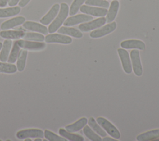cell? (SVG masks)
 <instances>
[{
  "label": "cell",
  "instance_id": "1",
  "mask_svg": "<svg viewBox=\"0 0 159 141\" xmlns=\"http://www.w3.org/2000/svg\"><path fill=\"white\" fill-rule=\"evenodd\" d=\"M69 14V7L67 4L62 2L60 4V12L53 22L50 24L48 28V31L49 33L52 34L56 32L60 26L63 24L67 16Z\"/></svg>",
  "mask_w": 159,
  "mask_h": 141
},
{
  "label": "cell",
  "instance_id": "2",
  "mask_svg": "<svg viewBox=\"0 0 159 141\" xmlns=\"http://www.w3.org/2000/svg\"><path fill=\"white\" fill-rule=\"evenodd\" d=\"M97 123L112 138L119 139L120 138V133L119 130L108 120L103 117H98L96 119Z\"/></svg>",
  "mask_w": 159,
  "mask_h": 141
},
{
  "label": "cell",
  "instance_id": "3",
  "mask_svg": "<svg viewBox=\"0 0 159 141\" xmlns=\"http://www.w3.org/2000/svg\"><path fill=\"white\" fill-rule=\"evenodd\" d=\"M132 70L135 75L140 76L143 73V68L140 58V52L137 49L132 50L130 53Z\"/></svg>",
  "mask_w": 159,
  "mask_h": 141
},
{
  "label": "cell",
  "instance_id": "4",
  "mask_svg": "<svg viewBox=\"0 0 159 141\" xmlns=\"http://www.w3.org/2000/svg\"><path fill=\"white\" fill-rule=\"evenodd\" d=\"M117 27V24L116 22H112L108 23L107 25L103 27L91 31L89 34L90 37L93 39H98L104 37L110 33L114 32Z\"/></svg>",
  "mask_w": 159,
  "mask_h": 141
},
{
  "label": "cell",
  "instance_id": "5",
  "mask_svg": "<svg viewBox=\"0 0 159 141\" xmlns=\"http://www.w3.org/2000/svg\"><path fill=\"white\" fill-rule=\"evenodd\" d=\"M117 53L124 72L127 74L131 73L132 71V67L130 57L128 52L123 48H120L117 49Z\"/></svg>",
  "mask_w": 159,
  "mask_h": 141
},
{
  "label": "cell",
  "instance_id": "6",
  "mask_svg": "<svg viewBox=\"0 0 159 141\" xmlns=\"http://www.w3.org/2000/svg\"><path fill=\"white\" fill-rule=\"evenodd\" d=\"M106 19L104 17H101L90 22L81 24L78 26V29L82 32H88L102 26L106 24Z\"/></svg>",
  "mask_w": 159,
  "mask_h": 141
},
{
  "label": "cell",
  "instance_id": "7",
  "mask_svg": "<svg viewBox=\"0 0 159 141\" xmlns=\"http://www.w3.org/2000/svg\"><path fill=\"white\" fill-rule=\"evenodd\" d=\"M18 45L25 50H32V51H38L41 50L45 48L46 45L43 42H35L32 40H17Z\"/></svg>",
  "mask_w": 159,
  "mask_h": 141
},
{
  "label": "cell",
  "instance_id": "8",
  "mask_svg": "<svg viewBox=\"0 0 159 141\" xmlns=\"http://www.w3.org/2000/svg\"><path fill=\"white\" fill-rule=\"evenodd\" d=\"M44 132L38 129H29L18 131L16 133V137L19 139H24L26 138H43Z\"/></svg>",
  "mask_w": 159,
  "mask_h": 141
},
{
  "label": "cell",
  "instance_id": "9",
  "mask_svg": "<svg viewBox=\"0 0 159 141\" xmlns=\"http://www.w3.org/2000/svg\"><path fill=\"white\" fill-rule=\"evenodd\" d=\"M80 10L82 13L95 17H104L107 12L106 8L93 7L88 5H82L80 7Z\"/></svg>",
  "mask_w": 159,
  "mask_h": 141
},
{
  "label": "cell",
  "instance_id": "10",
  "mask_svg": "<svg viewBox=\"0 0 159 141\" xmlns=\"http://www.w3.org/2000/svg\"><path fill=\"white\" fill-rule=\"evenodd\" d=\"M47 43H58L61 44H70L72 42V39L67 35L58 34H50L45 37Z\"/></svg>",
  "mask_w": 159,
  "mask_h": 141
},
{
  "label": "cell",
  "instance_id": "11",
  "mask_svg": "<svg viewBox=\"0 0 159 141\" xmlns=\"http://www.w3.org/2000/svg\"><path fill=\"white\" fill-rule=\"evenodd\" d=\"M93 16L88 14H78L75 16H71V17L67 18L63 24L65 26H72L76 25L78 24L88 22L91 20H93Z\"/></svg>",
  "mask_w": 159,
  "mask_h": 141
},
{
  "label": "cell",
  "instance_id": "12",
  "mask_svg": "<svg viewBox=\"0 0 159 141\" xmlns=\"http://www.w3.org/2000/svg\"><path fill=\"white\" fill-rule=\"evenodd\" d=\"M120 45L124 49H137L140 50H144L145 49V43L137 39H129L124 40L120 42Z\"/></svg>",
  "mask_w": 159,
  "mask_h": 141
},
{
  "label": "cell",
  "instance_id": "13",
  "mask_svg": "<svg viewBox=\"0 0 159 141\" xmlns=\"http://www.w3.org/2000/svg\"><path fill=\"white\" fill-rule=\"evenodd\" d=\"M60 11V5L58 4H55L49 11L40 20L41 24L43 25H48L51 23L57 16Z\"/></svg>",
  "mask_w": 159,
  "mask_h": 141
},
{
  "label": "cell",
  "instance_id": "14",
  "mask_svg": "<svg viewBox=\"0 0 159 141\" xmlns=\"http://www.w3.org/2000/svg\"><path fill=\"white\" fill-rule=\"evenodd\" d=\"M23 27L34 32H38L43 34H48V29L43 25L39 23L32 22V21H26L23 23Z\"/></svg>",
  "mask_w": 159,
  "mask_h": 141
},
{
  "label": "cell",
  "instance_id": "15",
  "mask_svg": "<svg viewBox=\"0 0 159 141\" xmlns=\"http://www.w3.org/2000/svg\"><path fill=\"white\" fill-rule=\"evenodd\" d=\"M25 21V18L23 16H17L16 17H13L2 22L1 25V29L2 30L9 29L22 24Z\"/></svg>",
  "mask_w": 159,
  "mask_h": 141
},
{
  "label": "cell",
  "instance_id": "16",
  "mask_svg": "<svg viewBox=\"0 0 159 141\" xmlns=\"http://www.w3.org/2000/svg\"><path fill=\"white\" fill-rule=\"evenodd\" d=\"M119 8V2L117 0H114L111 2V5L109 6V9L107 12L106 16V22L107 23H110L114 21L116 19V16L118 12V10Z\"/></svg>",
  "mask_w": 159,
  "mask_h": 141
},
{
  "label": "cell",
  "instance_id": "17",
  "mask_svg": "<svg viewBox=\"0 0 159 141\" xmlns=\"http://www.w3.org/2000/svg\"><path fill=\"white\" fill-rule=\"evenodd\" d=\"M57 30H58V33L59 34L68 35L76 39H80L83 36V34L80 30H78L77 29L74 27L63 26L60 27Z\"/></svg>",
  "mask_w": 159,
  "mask_h": 141
},
{
  "label": "cell",
  "instance_id": "18",
  "mask_svg": "<svg viewBox=\"0 0 159 141\" xmlns=\"http://www.w3.org/2000/svg\"><path fill=\"white\" fill-rule=\"evenodd\" d=\"M159 137V129L145 132L138 135L136 140L138 141H149L155 140Z\"/></svg>",
  "mask_w": 159,
  "mask_h": 141
},
{
  "label": "cell",
  "instance_id": "19",
  "mask_svg": "<svg viewBox=\"0 0 159 141\" xmlns=\"http://www.w3.org/2000/svg\"><path fill=\"white\" fill-rule=\"evenodd\" d=\"M87 118L83 117L75 122L74 123L66 125L65 129L68 132H75L82 129L88 123Z\"/></svg>",
  "mask_w": 159,
  "mask_h": 141
},
{
  "label": "cell",
  "instance_id": "20",
  "mask_svg": "<svg viewBox=\"0 0 159 141\" xmlns=\"http://www.w3.org/2000/svg\"><path fill=\"white\" fill-rule=\"evenodd\" d=\"M12 40L11 39L5 40L3 42L1 51L0 52V60L2 62H6L9 57V52L11 48Z\"/></svg>",
  "mask_w": 159,
  "mask_h": 141
},
{
  "label": "cell",
  "instance_id": "21",
  "mask_svg": "<svg viewBox=\"0 0 159 141\" xmlns=\"http://www.w3.org/2000/svg\"><path fill=\"white\" fill-rule=\"evenodd\" d=\"M25 32L22 30H2L0 32V36L6 39H18L22 38Z\"/></svg>",
  "mask_w": 159,
  "mask_h": 141
},
{
  "label": "cell",
  "instance_id": "22",
  "mask_svg": "<svg viewBox=\"0 0 159 141\" xmlns=\"http://www.w3.org/2000/svg\"><path fill=\"white\" fill-rule=\"evenodd\" d=\"M27 57V50L25 49L20 50L17 59V69L19 71H22L25 66L26 60Z\"/></svg>",
  "mask_w": 159,
  "mask_h": 141
},
{
  "label": "cell",
  "instance_id": "23",
  "mask_svg": "<svg viewBox=\"0 0 159 141\" xmlns=\"http://www.w3.org/2000/svg\"><path fill=\"white\" fill-rule=\"evenodd\" d=\"M59 134L64 137L68 139V140L70 141H83L84 140V139L83 136L78 135V134H73L72 132H68L66 130H65L64 129H60L58 130Z\"/></svg>",
  "mask_w": 159,
  "mask_h": 141
},
{
  "label": "cell",
  "instance_id": "24",
  "mask_svg": "<svg viewBox=\"0 0 159 141\" xmlns=\"http://www.w3.org/2000/svg\"><path fill=\"white\" fill-rule=\"evenodd\" d=\"M20 6H14L5 9H0V18L8 17L18 14L20 12Z\"/></svg>",
  "mask_w": 159,
  "mask_h": 141
},
{
  "label": "cell",
  "instance_id": "25",
  "mask_svg": "<svg viewBox=\"0 0 159 141\" xmlns=\"http://www.w3.org/2000/svg\"><path fill=\"white\" fill-rule=\"evenodd\" d=\"M88 124L89 126L99 135L101 137H106L107 135V133L106 131L102 129V127L96 122L94 117H91L89 120L88 121Z\"/></svg>",
  "mask_w": 159,
  "mask_h": 141
},
{
  "label": "cell",
  "instance_id": "26",
  "mask_svg": "<svg viewBox=\"0 0 159 141\" xmlns=\"http://www.w3.org/2000/svg\"><path fill=\"white\" fill-rule=\"evenodd\" d=\"M83 131L85 136L92 141H101L102 139L100 135L94 132L89 125H85L83 128Z\"/></svg>",
  "mask_w": 159,
  "mask_h": 141
},
{
  "label": "cell",
  "instance_id": "27",
  "mask_svg": "<svg viewBox=\"0 0 159 141\" xmlns=\"http://www.w3.org/2000/svg\"><path fill=\"white\" fill-rule=\"evenodd\" d=\"M20 47L18 45L17 40H16L14 42V45L12 46L11 52L10 53V55H9L8 59L7 60V63H15V61L17 59L19 52L20 50Z\"/></svg>",
  "mask_w": 159,
  "mask_h": 141
},
{
  "label": "cell",
  "instance_id": "28",
  "mask_svg": "<svg viewBox=\"0 0 159 141\" xmlns=\"http://www.w3.org/2000/svg\"><path fill=\"white\" fill-rule=\"evenodd\" d=\"M17 70L16 65L9 63L0 62V73H14Z\"/></svg>",
  "mask_w": 159,
  "mask_h": 141
},
{
  "label": "cell",
  "instance_id": "29",
  "mask_svg": "<svg viewBox=\"0 0 159 141\" xmlns=\"http://www.w3.org/2000/svg\"><path fill=\"white\" fill-rule=\"evenodd\" d=\"M22 38L25 40L37 42H42L45 40V37L43 35L35 32H25Z\"/></svg>",
  "mask_w": 159,
  "mask_h": 141
},
{
  "label": "cell",
  "instance_id": "30",
  "mask_svg": "<svg viewBox=\"0 0 159 141\" xmlns=\"http://www.w3.org/2000/svg\"><path fill=\"white\" fill-rule=\"evenodd\" d=\"M84 2L86 5L88 6H94L103 8H107L109 7V2L106 0H86Z\"/></svg>",
  "mask_w": 159,
  "mask_h": 141
},
{
  "label": "cell",
  "instance_id": "31",
  "mask_svg": "<svg viewBox=\"0 0 159 141\" xmlns=\"http://www.w3.org/2000/svg\"><path fill=\"white\" fill-rule=\"evenodd\" d=\"M86 1V0H74L70 7L69 14L70 16L75 15L79 11L80 7Z\"/></svg>",
  "mask_w": 159,
  "mask_h": 141
},
{
  "label": "cell",
  "instance_id": "32",
  "mask_svg": "<svg viewBox=\"0 0 159 141\" xmlns=\"http://www.w3.org/2000/svg\"><path fill=\"white\" fill-rule=\"evenodd\" d=\"M44 136L46 139L49 141H66V139L64 137L63 138V137H60L48 130H45Z\"/></svg>",
  "mask_w": 159,
  "mask_h": 141
},
{
  "label": "cell",
  "instance_id": "33",
  "mask_svg": "<svg viewBox=\"0 0 159 141\" xmlns=\"http://www.w3.org/2000/svg\"><path fill=\"white\" fill-rule=\"evenodd\" d=\"M30 0H20L19 2V6L21 7H25L30 1Z\"/></svg>",
  "mask_w": 159,
  "mask_h": 141
},
{
  "label": "cell",
  "instance_id": "34",
  "mask_svg": "<svg viewBox=\"0 0 159 141\" xmlns=\"http://www.w3.org/2000/svg\"><path fill=\"white\" fill-rule=\"evenodd\" d=\"M20 0H9L8 4L9 6H15Z\"/></svg>",
  "mask_w": 159,
  "mask_h": 141
},
{
  "label": "cell",
  "instance_id": "35",
  "mask_svg": "<svg viewBox=\"0 0 159 141\" xmlns=\"http://www.w3.org/2000/svg\"><path fill=\"white\" fill-rule=\"evenodd\" d=\"M9 0H0V7H5L8 3Z\"/></svg>",
  "mask_w": 159,
  "mask_h": 141
},
{
  "label": "cell",
  "instance_id": "36",
  "mask_svg": "<svg viewBox=\"0 0 159 141\" xmlns=\"http://www.w3.org/2000/svg\"><path fill=\"white\" fill-rule=\"evenodd\" d=\"M102 140L103 141H116L117 139H112L111 137H106L102 139Z\"/></svg>",
  "mask_w": 159,
  "mask_h": 141
},
{
  "label": "cell",
  "instance_id": "37",
  "mask_svg": "<svg viewBox=\"0 0 159 141\" xmlns=\"http://www.w3.org/2000/svg\"><path fill=\"white\" fill-rule=\"evenodd\" d=\"M41 140H42V139L40 137H37V139H35V141H41Z\"/></svg>",
  "mask_w": 159,
  "mask_h": 141
},
{
  "label": "cell",
  "instance_id": "38",
  "mask_svg": "<svg viewBox=\"0 0 159 141\" xmlns=\"http://www.w3.org/2000/svg\"><path fill=\"white\" fill-rule=\"evenodd\" d=\"M24 140L25 141H31V139L30 138H26V139H25Z\"/></svg>",
  "mask_w": 159,
  "mask_h": 141
},
{
  "label": "cell",
  "instance_id": "39",
  "mask_svg": "<svg viewBox=\"0 0 159 141\" xmlns=\"http://www.w3.org/2000/svg\"><path fill=\"white\" fill-rule=\"evenodd\" d=\"M2 43L1 42H0V50H1V48H2Z\"/></svg>",
  "mask_w": 159,
  "mask_h": 141
},
{
  "label": "cell",
  "instance_id": "40",
  "mask_svg": "<svg viewBox=\"0 0 159 141\" xmlns=\"http://www.w3.org/2000/svg\"><path fill=\"white\" fill-rule=\"evenodd\" d=\"M155 140H157V141H159V137H158V138H157V139H155Z\"/></svg>",
  "mask_w": 159,
  "mask_h": 141
}]
</instances>
